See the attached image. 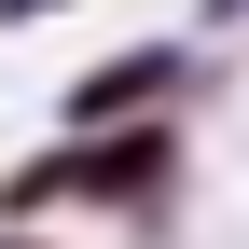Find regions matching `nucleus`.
Listing matches in <instances>:
<instances>
[{"instance_id": "f257e3e1", "label": "nucleus", "mask_w": 249, "mask_h": 249, "mask_svg": "<svg viewBox=\"0 0 249 249\" xmlns=\"http://www.w3.org/2000/svg\"><path fill=\"white\" fill-rule=\"evenodd\" d=\"M166 124H124V139H97V152H55V166H28L14 180V208H55V194H152L166 180Z\"/></svg>"}, {"instance_id": "f03ea898", "label": "nucleus", "mask_w": 249, "mask_h": 249, "mask_svg": "<svg viewBox=\"0 0 249 249\" xmlns=\"http://www.w3.org/2000/svg\"><path fill=\"white\" fill-rule=\"evenodd\" d=\"M166 83H180V55H124V70H97V83H83V124H97V111H139V97H166Z\"/></svg>"}, {"instance_id": "7ed1b4c3", "label": "nucleus", "mask_w": 249, "mask_h": 249, "mask_svg": "<svg viewBox=\"0 0 249 249\" xmlns=\"http://www.w3.org/2000/svg\"><path fill=\"white\" fill-rule=\"evenodd\" d=\"M0 249H28V235H0Z\"/></svg>"}]
</instances>
